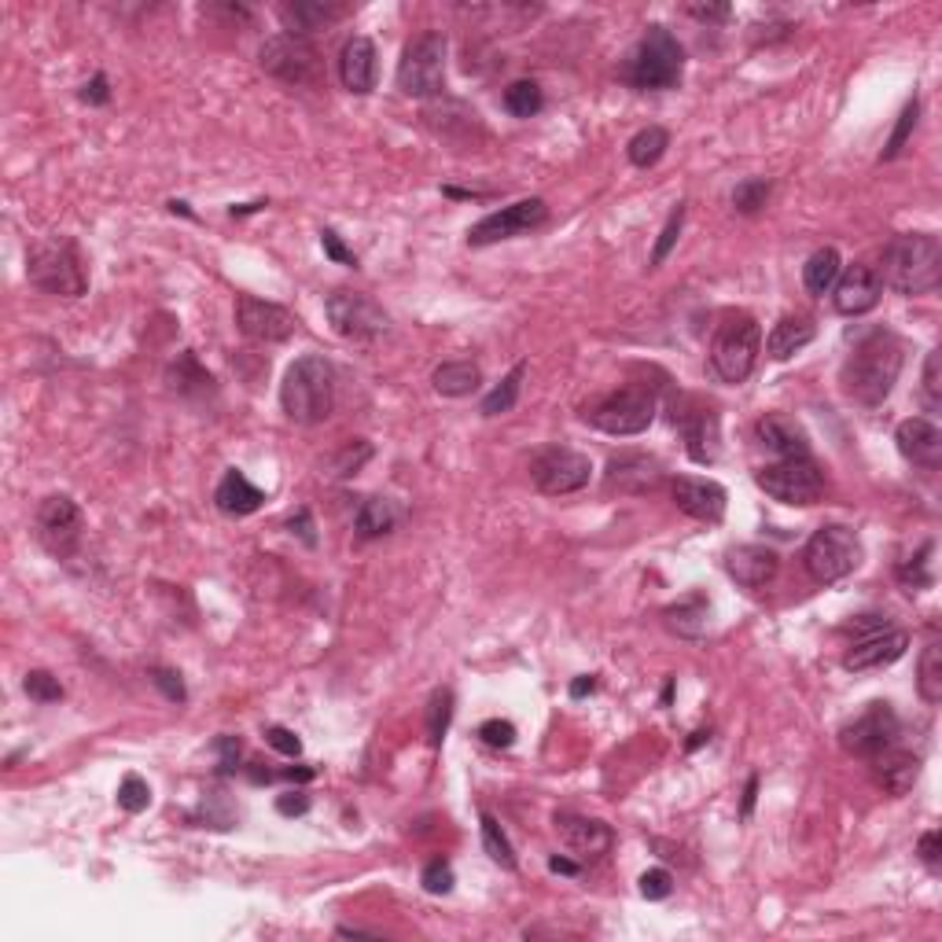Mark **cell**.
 Listing matches in <instances>:
<instances>
[{
	"label": "cell",
	"instance_id": "cell-44",
	"mask_svg": "<svg viewBox=\"0 0 942 942\" xmlns=\"http://www.w3.org/2000/svg\"><path fill=\"white\" fill-rule=\"evenodd\" d=\"M681 226H685V203H678L674 210H670L667 226H663V232H659V240H656V247H652V258H648V265H652V269L663 265L667 258H670V251L678 247Z\"/></svg>",
	"mask_w": 942,
	"mask_h": 942
},
{
	"label": "cell",
	"instance_id": "cell-56",
	"mask_svg": "<svg viewBox=\"0 0 942 942\" xmlns=\"http://www.w3.org/2000/svg\"><path fill=\"white\" fill-rule=\"evenodd\" d=\"M939 844H942L939 833H924V836H921V844H917V855H921V861H924L928 869H935V866H939Z\"/></svg>",
	"mask_w": 942,
	"mask_h": 942
},
{
	"label": "cell",
	"instance_id": "cell-33",
	"mask_svg": "<svg viewBox=\"0 0 942 942\" xmlns=\"http://www.w3.org/2000/svg\"><path fill=\"white\" fill-rule=\"evenodd\" d=\"M839 273H844V258H839L836 247H821V251H814L810 258H806L803 284L810 295H828V291L836 287Z\"/></svg>",
	"mask_w": 942,
	"mask_h": 942
},
{
	"label": "cell",
	"instance_id": "cell-39",
	"mask_svg": "<svg viewBox=\"0 0 942 942\" xmlns=\"http://www.w3.org/2000/svg\"><path fill=\"white\" fill-rule=\"evenodd\" d=\"M504 107H509V115L515 118H534L537 111L545 107V96H542V88H537V82H512L504 88Z\"/></svg>",
	"mask_w": 942,
	"mask_h": 942
},
{
	"label": "cell",
	"instance_id": "cell-5",
	"mask_svg": "<svg viewBox=\"0 0 942 942\" xmlns=\"http://www.w3.org/2000/svg\"><path fill=\"white\" fill-rule=\"evenodd\" d=\"M758 350H762L758 321L751 317V313H733V317H725L711 339L714 376L729 387H740L751 373H755Z\"/></svg>",
	"mask_w": 942,
	"mask_h": 942
},
{
	"label": "cell",
	"instance_id": "cell-43",
	"mask_svg": "<svg viewBox=\"0 0 942 942\" xmlns=\"http://www.w3.org/2000/svg\"><path fill=\"white\" fill-rule=\"evenodd\" d=\"M766 199H770L766 177H747V181H740L733 188V207L740 210V214H758V210L766 207Z\"/></svg>",
	"mask_w": 942,
	"mask_h": 942
},
{
	"label": "cell",
	"instance_id": "cell-36",
	"mask_svg": "<svg viewBox=\"0 0 942 942\" xmlns=\"http://www.w3.org/2000/svg\"><path fill=\"white\" fill-rule=\"evenodd\" d=\"M667 148H670V133L663 126H648V129L637 133L630 144H626V155H630L634 166L648 170V166H656L659 159H663Z\"/></svg>",
	"mask_w": 942,
	"mask_h": 942
},
{
	"label": "cell",
	"instance_id": "cell-64",
	"mask_svg": "<svg viewBox=\"0 0 942 942\" xmlns=\"http://www.w3.org/2000/svg\"><path fill=\"white\" fill-rule=\"evenodd\" d=\"M593 689H597V681H593V678H578L575 685H571V697L578 700V697H586V692H593Z\"/></svg>",
	"mask_w": 942,
	"mask_h": 942
},
{
	"label": "cell",
	"instance_id": "cell-55",
	"mask_svg": "<svg viewBox=\"0 0 942 942\" xmlns=\"http://www.w3.org/2000/svg\"><path fill=\"white\" fill-rule=\"evenodd\" d=\"M321 247H324V254H328L332 262H339V265H350V269L357 265L354 251H346V247H343V240H339V236H335L332 229H324V232H321Z\"/></svg>",
	"mask_w": 942,
	"mask_h": 942
},
{
	"label": "cell",
	"instance_id": "cell-40",
	"mask_svg": "<svg viewBox=\"0 0 942 942\" xmlns=\"http://www.w3.org/2000/svg\"><path fill=\"white\" fill-rule=\"evenodd\" d=\"M482 847H486V855L498 861L501 869H515V850L509 844V836H504V828L498 825V817L493 814H482Z\"/></svg>",
	"mask_w": 942,
	"mask_h": 942
},
{
	"label": "cell",
	"instance_id": "cell-50",
	"mask_svg": "<svg viewBox=\"0 0 942 942\" xmlns=\"http://www.w3.org/2000/svg\"><path fill=\"white\" fill-rule=\"evenodd\" d=\"M151 685L163 689V697L170 703H185L188 692H185V681L177 670H166V667H151Z\"/></svg>",
	"mask_w": 942,
	"mask_h": 942
},
{
	"label": "cell",
	"instance_id": "cell-8",
	"mask_svg": "<svg viewBox=\"0 0 942 942\" xmlns=\"http://www.w3.org/2000/svg\"><path fill=\"white\" fill-rule=\"evenodd\" d=\"M398 88L412 100L439 96L446 88V38L428 30L406 44L398 60Z\"/></svg>",
	"mask_w": 942,
	"mask_h": 942
},
{
	"label": "cell",
	"instance_id": "cell-60",
	"mask_svg": "<svg viewBox=\"0 0 942 942\" xmlns=\"http://www.w3.org/2000/svg\"><path fill=\"white\" fill-rule=\"evenodd\" d=\"M755 795H758V777H751L747 788H744V806H740V817H751V810H755Z\"/></svg>",
	"mask_w": 942,
	"mask_h": 942
},
{
	"label": "cell",
	"instance_id": "cell-1",
	"mask_svg": "<svg viewBox=\"0 0 942 942\" xmlns=\"http://www.w3.org/2000/svg\"><path fill=\"white\" fill-rule=\"evenodd\" d=\"M902 373V343L888 328L861 335L844 365V390L858 406L877 409L899 384Z\"/></svg>",
	"mask_w": 942,
	"mask_h": 942
},
{
	"label": "cell",
	"instance_id": "cell-41",
	"mask_svg": "<svg viewBox=\"0 0 942 942\" xmlns=\"http://www.w3.org/2000/svg\"><path fill=\"white\" fill-rule=\"evenodd\" d=\"M917 118H921V100H910V104L902 107V115H899V122H894V129H891V137H888V144H883V151H880V163H891L894 155H899L902 148H906V140L913 137V129H917Z\"/></svg>",
	"mask_w": 942,
	"mask_h": 942
},
{
	"label": "cell",
	"instance_id": "cell-29",
	"mask_svg": "<svg viewBox=\"0 0 942 942\" xmlns=\"http://www.w3.org/2000/svg\"><path fill=\"white\" fill-rule=\"evenodd\" d=\"M877 781L880 788L888 795H906L913 792V784L921 781V758L913 755V751H902V747H888L880 751L877 758Z\"/></svg>",
	"mask_w": 942,
	"mask_h": 942
},
{
	"label": "cell",
	"instance_id": "cell-46",
	"mask_svg": "<svg viewBox=\"0 0 942 942\" xmlns=\"http://www.w3.org/2000/svg\"><path fill=\"white\" fill-rule=\"evenodd\" d=\"M148 803H151L148 781L137 777V773H129V777L118 784V806L126 814H140V810H148Z\"/></svg>",
	"mask_w": 942,
	"mask_h": 942
},
{
	"label": "cell",
	"instance_id": "cell-30",
	"mask_svg": "<svg viewBox=\"0 0 942 942\" xmlns=\"http://www.w3.org/2000/svg\"><path fill=\"white\" fill-rule=\"evenodd\" d=\"M814 335H817L814 317H806V313H788V317H781L773 324V332L766 339V354L773 362H788L792 354H799L803 346L814 343Z\"/></svg>",
	"mask_w": 942,
	"mask_h": 942
},
{
	"label": "cell",
	"instance_id": "cell-27",
	"mask_svg": "<svg viewBox=\"0 0 942 942\" xmlns=\"http://www.w3.org/2000/svg\"><path fill=\"white\" fill-rule=\"evenodd\" d=\"M556 833L571 850H578V855H586V858L608 855L611 839H615L608 825L597 821V817H582V814H556Z\"/></svg>",
	"mask_w": 942,
	"mask_h": 942
},
{
	"label": "cell",
	"instance_id": "cell-3",
	"mask_svg": "<svg viewBox=\"0 0 942 942\" xmlns=\"http://www.w3.org/2000/svg\"><path fill=\"white\" fill-rule=\"evenodd\" d=\"M332 406H335V368L317 354L299 357L287 368L284 384H280V409H284V417L302 423V428H313V423H324L332 417Z\"/></svg>",
	"mask_w": 942,
	"mask_h": 942
},
{
	"label": "cell",
	"instance_id": "cell-20",
	"mask_svg": "<svg viewBox=\"0 0 942 942\" xmlns=\"http://www.w3.org/2000/svg\"><path fill=\"white\" fill-rule=\"evenodd\" d=\"M883 295V280L872 265H850L847 273H839L833 287V302L844 317H861V313L877 310Z\"/></svg>",
	"mask_w": 942,
	"mask_h": 942
},
{
	"label": "cell",
	"instance_id": "cell-53",
	"mask_svg": "<svg viewBox=\"0 0 942 942\" xmlns=\"http://www.w3.org/2000/svg\"><path fill=\"white\" fill-rule=\"evenodd\" d=\"M368 457H373V446L368 442H362L357 446V453H354V446H346V450L335 457V464H332V475H354L357 468H362Z\"/></svg>",
	"mask_w": 942,
	"mask_h": 942
},
{
	"label": "cell",
	"instance_id": "cell-7",
	"mask_svg": "<svg viewBox=\"0 0 942 942\" xmlns=\"http://www.w3.org/2000/svg\"><path fill=\"white\" fill-rule=\"evenodd\" d=\"M582 417H586L589 428H597L604 435L630 439V435H641L652 428L656 398L641 387H622V390H611V395L597 398L593 406H586Z\"/></svg>",
	"mask_w": 942,
	"mask_h": 942
},
{
	"label": "cell",
	"instance_id": "cell-52",
	"mask_svg": "<svg viewBox=\"0 0 942 942\" xmlns=\"http://www.w3.org/2000/svg\"><path fill=\"white\" fill-rule=\"evenodd\" d=\"M670 891H674V877H670L667 869H648L645 877H641V894H645L648 902L667 899Z\"/></svg>",
	"mask_w": 942,
	"mask_h": 942
},
{
	"label": "cell",
	"instance_id": "cell-62",
	"mask_svg": "<svg viewBox=\"0 0 942 942\" xmlns=\"http://www.w3.org/2000/svg\"><path fill=\"white\" fill-rule=\"evenodd\" d=\"M548 869L564 872V877H578V866H575V861H567V858H548Z\"/></svg>",
	"mask_w": 942,
	"mask_h": 942
},
{
	"label": "cell",
	"instance_id": "cell-2",
	"mask_svg": "<svg viewBox=\"0 0 942 942\" xmlns=\"http://www.w3.org/2000/svg\"><path fill=\"white\" fill-rule=\"evenodd\" d=\"M942 276V247L932 232H906L894 236L883 251L880 280L899 295H932Z\"/></svg>",
	"mask_w": 942,
	"mask_h": 942
},
{
	"label": "cell",
	"instance_id": "cell-6",
	"mask_svg": "<svg viewBox=\"0 0 942 942\" xmlns=\"http://www.w3.org/2000/svg\"><path fill=\"white\" fill-rule=\"evenodd\" d=\"M27 276L33 287L60 299H82L88 287L82 254L71 240H44L27 258Z\"/></svg>",
	"mask_w": 942,
	"mask_h": 942
},
{
	"label": "cell",
	"instance_id": "cell-58",
	"mask_svg": "<svg viewBox=\"0 0 942 942\" xmlns=\"http://www.w3.org/2000/svg\"><path fill=\"white\" fill-rule=\"evenodd\" d=\"M276 810H280V814H287V817H291V814H306V810H310V799H306V795H302V792L280 795V799H276Z\"/></svg>",
	"mask_w": 942,
	"mask_h": 942
},
{
	"label": "cell",
	"instance_id": "cell-12",
	"mask_svg": "<svg viewBox=\"0 0 942 942\" xmlns=\"http://www.w3.org/2000/svg\"><path fill=\"white\" fill-rule=\"evenodd\" d=\"M324 313H328L335 335L354 339V343H373L379 335L390 332V317L384 313V306L362 295V291H346V287L332 291V295L324 299Z\"/></svg>",
	"mask_w": 942,
	"mask_h": 942
},
{
	"label": "cell",
	"instance_id": "cell-57",
	"mask_svg": "<svg viewBox=\"0 0 942 942\" xmlns=\"http://www.w3.org/2000/svg\"><path fill=\"white\" fill-rule=\"evenodd\" d=\"M82 100H85V104H107V100H111L107 77H104V74H96L93 82H88V85L82 88Z\"/></svg>",
	"mask_w": 942,
	"mask_h": 942
},
{
	"label": "cell",
	"instance_id": "cell-17",
	"mask_svg": "<svg viewBox=\"0 0 942 942\" xmlns=\"http://www.w3.org/2000/svg\"><path fill=\"white\" fill-rule=\"evenodd\" d=\"M295 313L276 306V302L240 295L236 299V328L254 343H284L295 335Z\"/></svg>",
	"mask_w": 942,
	"mask_h": 942
},
{
	"label": "cell",
	"instance_id": "cell-10",
	"mask_svg": "<svg viewBox=\"0 0 942 942\" xmlns=\"http://www.w3.org/2000/svg\"><path fill=\"white\" fill-rule=\"evenodd\" d=\"M258 63H262L265 74H273L284 85L317 88L324 82L321 52L313 49L310 38H299V33H276V38H269L262 44V52H258Z\"/></svg>",
	"mask_w": 942,
	"mask_h": 942
},
{
	"label": "cell",
	"instance_id": "cell-14",
	"mask_svg": "<svg viewBox=\"0 0 942 942\" xmlns=\"http://www.w3.org/2000/svg\"><path fill=\"white\" fill-rule=\"evenodd\" d=\"M548 218V207L545 199H520L512 207H501L486 214L482 221L468 229V243L471 247H490V243H501V240H515V236H526L534 229H542Z\"/></svg>",
	"mask_w": 942,
	"mask_h": 942
},
{
	"label": "cell",
	"instance_id": "cell-35",
	"mask_svg": "<svg viewBox=\"0 0 942 942\" xmlns=\"http://www.w3.org/2000/svg\"><path fill=\"white\" fill-rule=\"evenodd\" d=\"M706 615H711V604H706V597H700V593H692L689 600L674 604V608L663 611L667 626L681 637H703L706 630Z\"/></svg>",
	"mask_w": 942,
	"mask_h": 942
},
{
	"label": "cell",
	"instance_id": "cell-15",
	"mask_svg": "<svg viewBox=\"0 0 942 942\" xmlns=\"http://www.w3.org/2000/svg\"><path fill=\"white\" fill-rule=\"evenodd\" d=\"M894 740H899V714L891 711V703H869V711L839 733V744L858 758H877L880 751L894 747Z\"/></svg>",
	"mask_w": 942,
	"mask_h": 942
},
{
	"label": "cell",
	"instance_id": "cell-38",
	"mask_svg": "<svg viewBox=\"0 0 942 942\" xmlns=\"http://www.w3.org/2000/svg\"><path fill=\"white\" fill-rule=\"evenodd\" d=\"M917 689H921L924 703H942V645H928L921 656V670H917Z\"/></svg>",
	"mask_w": 942,
	"mask_h": 942
},
{
	"label": "cell",
	"instance_id": "cell-34",
	"mask_svg": "<svg viewBox=\"0 0 942 942\" xmlns=\"http://www.w3.org/2000/svg\"><path fill=\"white\" fill-rule=\"evenodd\" d=\"M395 520H398V512L387 498H365L354 512V531L357 537L373 542V537H384L395 531Z\"/></svg>",
	"mask_w": 942,
	"mask_h": 942
},
{
	"label": "cell",
	"instance_id": "cell-23",
	"mask_svg": "<svg viewBox=\"0 0 942 942\" xmlns=\"http://www.w3.org/2000/svg\"><path fill=\"white\" fill-rule=\"evenodd\" d=\"M894 442H899V453L906 461H913L917 468L942 464V431L935 420H928V417L902 420L899 431H894Z\"/></svg>",
	"mask_w": 942,
	"mask_h": 942
},
{
	"label": "cell",
	"instance_id": "cell-42",
	"mask_svg": "<svg viewBox=\"0 0 942 942\" xmlns=\"http://www.w3.org/2000/svg\"><path fill=\"white\" fill-rule=\"evenodd\" d=\"M450 718H453V692L450 689H439L428 703V740L431 747H439L446 740V729H450Z\"/></svg>",
	"mask_w": 942,
	"mask_h": 942
},
{
	"label": "cell",
	"instance_id": "cell-63",
	"mask_svg": "<svg viewBox=\"0 0 942 942\" xmlns=\"http://www.w3.org/2000/svg\"><path fill=\"white\" fill-rule=\"evenodd\" d=\"M284 777H287V781H313V777H317V770H313V766H299V770H284Z\"/></svg>",
	"mask_w": 942,
	"mask_h": 942
},
{
	"label": "cell",
	"instance_id": "cell-26",
	"mask_svg": "<svg viewBox=\"0 0 942 942\" xmlns=\"http://www.w3.org/2000/svg\"><path fill=\"white\" fill-rule=\"evenodd\" d=\"M725 571H729V575H733L744 589H762V586H770V582L777 578L781 559H777V553H773V548H766V545H736V548H729Z\"/></svg>",
	"mask_w": 942,
	"mask_h": 942
},
{
	"label": "cell",
	"instance_id": "cell-28",
	"mask_svg": "<svg viewBox=\"0 0 942 942\" xmlns=\"http://www.w3.org/2000/svg\"><path fill=\"white\" fill-rule=\"evenodd\" d=\"M755 435L770 453L781 457V461H788V457H810V439H806L803 423H795L792 417H784V412H766V417L755 423Z\"/></svg>",
	"mask_w": 942,
	"mask_h": 942
},
{
	"label": "cell",
	"instance_id": "cell-21",
	"mask_svg": "<svg viewBox=\"0 0 942 942\" xmlns=\"http://www.w3.org/2000/svg\"><path fill=\"white\" fill-rule=\"evenodd\" d=\"M663 482V464L648 453H619L608 461L604 486L608 493H652Z\"/></svg>",
	"mask_w": 942,
	"mask_h": 942
},
{
	"label": "cell",
	"instance_id": "cell-22",
	"mask_svg": "<svg viewBox=\"0 0 942 942\" xmlns=\"http://www.w3.org/2000/svg\"><path fill=\"white\" fill-rule=\"evenodd\" d=\"M906 648H910V634L883 626V630L861 637V641L850 645V652L844 656V667H847V670H880V667H891V663H899V659L906 656Z\"/></svg>",
	"mask_w": 942,
	"mask_h": 942
},
{
	"label": "cell",
	"instance_id": "cell-47",
	"mask_svg": "<svg viewBox=\"0 0 942 942\" xmlns=\"http://www.w3.org/2000/svg\"><path fill=\"white\" fill-rule=\"evenodd\" d=\"M928 556H932V545H924L921 548V556L917 559H902L899 564V578H902V586L906 589H924V586H932V571H928Z\"/></svg>",
	"mask_w": 942,
	"mask_h": 942
},
{
	"label": "cell",
	"instance_id": "cell-24",
	"mask_svg": "<svg viewBox=\"0 0 942 942\" xmlns=\"http://www.w3.org/2000/svg\"><path fill=\"white\" fill-rule=\"evenodd\" d=\"M376 77H379L376 44L368 38H362V33H354L339 52V82H343V88H350V93L368 96L376 88Z\"/></svg>",
	"mask_w": 942,
	"mask_h": 942
},
{
	"label": "cell",
	"instance_id": "cell-25",
	"mask_svg": "<svg viewBox=\"0 0 942 942\" xmlns=\"http://www.w3.org/2000/svg\"><path fill=\"white\" fill-rule=\"evenodd\" d=\"M346 4H335V0H284L276 8L280 22L287 27V33H299V38H310L317 30L335 27L339 19H346Z\"/></svg>",
	"mask_w": 942,
	"mask_h": 942
},
{
	"label": "cell",
	"instance_id": "cell-37",
	"mask_svg": "<svg viewBox=\"0 0 942 942\" xmlns=\"http://www.w3.org/2000/svg\"><path fill=\"white\" fill-rule=\"evenodd\" d=\"M523 376H526V365L520 362L512 368L509 376L501 379L498 387L482 398V417H501V412H512L515 401H520V390H523Z\"/></svg>",
	"mask_w": 942,
	"mask_h": 942
},
{
	"label": "cell",
	"instance_id": "cell-18",
	"mask_svg": "<svg viewBox=\"0 0 942 942\" xmlns=\"http://www.w3.org/2000/svg\"><path fill=\"white\" fill-rule=\"evenodd\" d=\"M674 428H681L685 435V446H689V457L697 464H714L718 457V417L706 406H700L697 398H678L674 401V412H670Z\"/></svg>",
	"mask_w": 942,
	"mask_h": 942
},
{
	"label": "cell",
	"instance_id": "cell-13",
	"mask_svg": "<svg viewBox=\"0 0 942 942\" xmlns=\"http://www.w3.org/2000/svg\"><path fill=\"white\" fill-rule=\"evenodd\" d=\"M593 464L586 453L567 450V446H553V450H542L531 461V482L545 498H564V493H575L589 482Z\"/></svg>",
	"mask_w": 942,
	"mask_h": 942
},
{
	"label": "cell",
	"instance_id": "cell-54",
	"mask_svg": "<svg viewBox=\"0 0 942 942\" xmlns=\"http://www.w3.org/2000/svg\"><path fill=\"white\" fill-rule=\"evenodd\" d=\"M265 740H269V747H276L280 755H302V740L291 733V729H284V725H269L265 729Z\"/></svg>",
	"mask_w": 942,
	"mask_h": 942
},
{
	"label": "cell",
	"instance_id": "cell-51",
	"mask_svg": "<svg viewBox=\"0 0 942 942\" xmlns=\"http://www.w3.org/2000/svg\"><path fill=\"white\" fill-rule=\"evenodd\" d=\"M479 736H482V744H490V747H512L515 744V725L501 722V718H490V722L479 725Z\"/></svg>",
	"mask_w": 942,
	"mask_h": 942
},
{
	"label": "cell",
	"instance_id": "cell-16",
	"mask_svg": "<svg viewBox=\"0 0 942 942\" xmlns=\"http://www.w3.org/2000/svg\"><path fill=\"white\" fill-rule=\"evenodd\" d=\"M82 531H85V515L82 509L63 498V493H55V498H44L41 509H38V537L41 545L49 548L52 556H71L77 542H82Z\"/></svg>",
	"mask_w": 942,
	"mask_h": 942
},
{
	"label": "cell",
	"instance_id": "cell-61",
	"mask_svg": "<svg viewBox=\"0 0 942 942\" xmlns=\"http://www.w3.org/2000/svg\"><path fill=\"white\" fill-rule=\"evenodd\" d=\"M291 523H299V534L306 537V545H313V542H317V537H313V523H310V512H306V509H302V512H299V515H295V520H291Z\"/></svg>",
	"mask_w": 942,
	"mask_h": 942
},
{
	"label": "cell",
	"instance_id": "cell-45",
	"mask_svg": "<svg viewBox=\"0 0 942 942\" xmlns=\"http://www.w3.org/2000/svg\"><path fill=\"white\" fill-rule=\"evenodd\" d=\"M22 689H27V697L33 703H60L63 700L60 678H52L49 670H30L27 681H22Z\"/></svg>",
	"mask_w": 942,
	"mask_h": 942
},
{
	"label": "cell",
	"instance_id": "cell-19",
	"mask_svg": "<svg viewBox=\"0 0 942 942\" xmlns=\"http://www.w3.org/2000/svg\"><path fill=\"white\" fill-rule=\"evenodd\" d=\"M670 498L685 515L700 523H722L725 515V486H718L714 479H697V475H678L670 482Z\"/></svg>",
	"mask_w": 942,
	"mask_h": 942
},
{
	"label": "cell",
	"instance_id": "cell-11",
	"mask_svg": "<svg viewBox=\"0 0 942 942\" xmlns=\"http://www.w3.org/2000/svg\"><path fill=\"white\" fill-rule=\"evenodd\" d=\"M755 479L773 501L795 504V509H806V504H817L825 498V471L810 457H788V461L762 468Z\"/></svg>",
	"mask_w": 942,
	"mask_h": 942
},
{
	"label": "cell",
	"instance_id": "cell-59",
	"mask_svg": "<svg viewBox=\"0 0 942 942\" xmlns=\"http://www.w3.org/2000/svg\"><path fill=\"white\" fill-rule=\"evenodd\" d=\"M689 15H697L703 22H722L729 19V8L725 4H689Z\"/></svg>",
	"mask_w": 942,
	"mask_h": 942
},
{
	"label": "cell",
	"instance_id": "cell-31",
	"mask_svg": "<svg viewBox=\"0 0 942 942\" xmlns=\"http://www.w3.org/2000/svg\"><path fill=\"white\" fill-rule=\"evenodd\" d=\"M262 501H265V493L254 486L251 479L243 475V471H226V475H221V482H218V490H214V504L226 515H251V512H258L262 509Z\"/></svg>",
	"mask_w": 942,
	"mask_h": 942
},
{
	"label": "cell",
	"instance_id": "cell-32",
	"mask_svg": "<svg viewBox=\"0 0 942 942\" xmlns=\"http://www.w3.org/2000/svg\"><path fill=\"white\" fill-rule=\"evenodd\" d=\"M431 387L442 398H468L482 387V368L475 362H446L431 373Z\"/></svg>",
	"mask_w": 942,
	"mask_h": 942
},
{
	"label": "cell",
	"instance_id": "cell-4",
	"mask_svg": "<svg viewBox=\"0 0 942 942\" xmlns=\"http://www.w3.org/2000/svg\"><path fill=\"white\" fill-rule=\"evenodd\" d=\"M681 52L678 38L667 27H648V33L634 44L622 63V82L634 88H674L681 82Z\"/></svg>",
	"mask_w": 942,
	"mask_h": 942
},
{
	"label": "cell",
	"instance_id": "cell-49",
	"mask_svg": "<svg viewBox=\"0 0 942 942\" xmlns=\"http://www.w3.org/2000/svg\"><path fill=\"white\" fill-rule=\"evenodd\" d=\"M924 406L939 412L942 409V376H939V350H932L924 357V384H921Z\"/></svg>",
	"mask_w": 942,
	"mask_h": 942
},
{
	"label": "cell",
	"instance_id": "cell-48",
	"mask_svg": "<svg viewBox=\"0 0 942 942\" xmlns=\"http://www.w3.org/2000/svg\"><path fill=\"white\" fill-rule=\"evenodd\" d=\"M420 883H423V891H428V894H450L453 891V866L446 858L428 861V866H423Z\"/></svg>",
	"mask_w": 942,
	"mask_h": 942
},
{
	"label": "cell",
	"instance_id": "cell-9",
	"mask_svg": "<svg viewBox=\"0 0 942 942\" xmlns=\"http://www.w3.org/2000/svg\"><path fill=\"white\" fill-rule=\"evenodd\" d=\"M861 564V542L855 531L839 523H828L821 531L810 534V542L803 548V567L806 575L821 586H833V582L847 578L850 571Z\"/></svg>",
	"mask_w": 942,
	"mask_h": 942
}]
</instances>
